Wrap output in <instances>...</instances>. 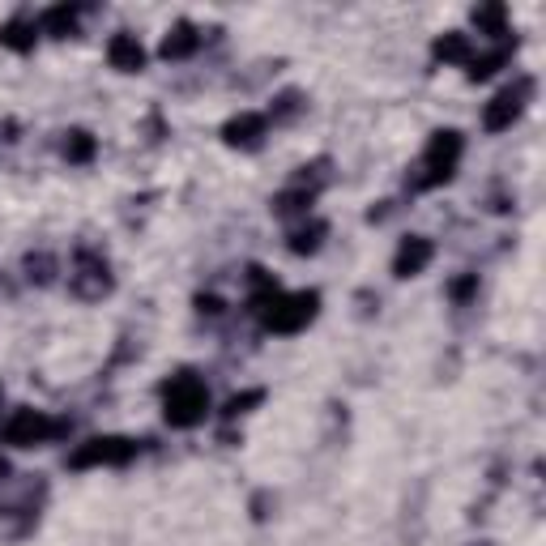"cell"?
Returning <instances> with one entry per match:
<instances>
[{
	"label": "cell",
	"instance_id": "cell-15",
	"mask_svg": "<svg viewBox=\"0 0 546 546\" xmlns=\"http://www.w3.org/2000/svg\"><path fill=\"white\" fill-rule=\"evenodd\" d=\"M320 239H325V222H303V227L291 231V252L295 256H308L320 248Z\"/></svg>",
	"mask_w": 546,
	"mask_h": 546
},
{
	"label": "cell",
	"instance_id": "cell-16",
	"mask_svg": "<svg viewBox=\"0 0 546 546\" xmlns=\"http://www.w3.org/2000/svg\"><path fill=\"white\" fill-rule=\"evenodd\" d=\"M504 22H508V9H504V5H483V9H474V26L487 30L491 39L504 35Z\"/></svg>",
	"mask_w": 546,
	"mask_h": 546
},
{
	"label": "cell",
	"instance_id": "cell-7",
	"mask_svg": "<svg viewBox=\"0 0 546 546\" xmlns=\"http://www.w3.org/2000/svg\"><path fill=\"white\" fill-rule=\"evenodd\" d=\"M431 256H436V248H431L427 235L401 239V248H397V256H393V273H397V278H419V273L431 265Z\"/></svg>",
	"mask_w": 546,
	"mask_h": 546
},
{
	"label": "cell",
	"instance_id": "cell-19",
	"mask_svg": "<svg viewBox=\"0 0 546 546\" xmlns=\"http://www.w3.org/2000/svg\"><path fill=\"white\" fill-rule=\"evenodd\" d=\"M448 295H453L457 303H465L470 295H478V273H470V278H461V282H453L448 286Z\"/></svg>",
	"mask_w": 546,
	"mask_h": 546
},
{
	"label": "cell",
	"instance_id": "cell-3",
	"mask_svg": "<svg viewBox=\"0 0 546 546\" xmlns=\"http://www.w3.org/2000/svg\"><path fill=\"white\" fill-rule=\"evenodd\" d=\"M69 423L64 419H52L47 410H13L5 427H0V440L13 444V448H39V444H52L56 436H64Z\"/></svg>",
	"mask_w": 546,
	"mask_h": 546
},
{
	"label": "cell",
	"instance_id": "cell-9",
	"mask_svg": "<svg viewBox=\"0 0 546 546\" xmlns=\"http://www.w3.org/2000/svg\"><path fill=\"white\" fill-rule=\"evenodd\" d=\"M107 60H111V69H120V73H141L146 69V47L137 43V35L120 30V35L107 43Z\"/></svg>",
	"mask_w": 546,
	"mask_h": 546
},
{
	"label": "cell",
	"instance_id": "cell-8",
	"mask_svg": "<svg viewBox=\"0 0 546 546\" xmlns=\"http://www.w3.org/2000/svg\"><path fill=\"white\" fill-rule=\"evenodd\" d=\"M265 133H269V116H256V111H239V116L227 120V128H222L227 146H239V150H256Z\"/></svg>",
	"mask_w": 546,
	"mask_h": 546
},
{
	"label": "cell",
	"instance_id": "cell-22",
	"mask_svg": "<svg viewBox=\"0 0 546 546\" xmlns=\"http://www.w3.org/2000/svg\"><path fill=\"white\" fill-rule=\"evenodd\" d=\"M5 478H9V461L0 457V483H5Z\"/></svg>",
	"mask_w": 546,
	"mask_h": 546
},
{
	"label": "cell",
	"instance_id": "cell-17",
	"mask_svg": "<svg viewBox=\"0 0 546 546\" xmlns=\"http://www.w3.org/2000/svg\"><path fill=\"white\" fill-rule=\"evenodd\" d=\"M504 60H508V47H495V52H487V56H470V77H474V82H478V77H491Z\"/></svg>",
	"mask_w": 546,
	"mask_h": 546
},
{
	"label": "cell",
	"instance_id": "cell-21",
	"mask_svg": "<svg viewBox=\"0 0 546 546\" xmlns=\"http://www.w3.org/2000/svg\"><path fill=\"white\" fill-rule=\"evenodd\" d=\"M295 111H299V94H282L278 107H273V120H291Z\"/></svg>",
	"mask_w": 546,
	"mask_h": 546
},
{
	"label": "cell",
	"instance_id": "cell-5",
	"mask_svg": "<svg viewBox=\"0 0 546 546\" xmlns=\"http://www.w3.org/2000/svg\"><path fill=\"white\" fill-rule=\"evenodd\" d=\"M69 291L77 299H103L111 291V269H107V261L99 252H90V248L77 252L73 273H69Z\"/></svg>",
	"mask_w": 546,
	"mask_h": 546
},
{
	"label": "cell",
	"instance_id": "cell-2",
	"mask_svg": "<svg viewBox=\"0 0 546 546\" xmlns=\"http://www.w3.org/2000/svg\"><path fill=\"white\" fill-rule=\"evenodd\" d=\"M163 414H167V423L180 427V431L205 423V414H210V389H205L192 372L171 376L163 384Z\"/></svg>",
	"mask_w": 546,
	"mask_h": 546
},
{
	"label": "cell",
	"instance_id": "cell-18",
	"mask_svg": "<svg viewBox=\"0 0 546 546\" xmlns=\"http://www.w3.org/2000/svg\"><path fill=\"white\" fill-rule=\"evenodd\" d=\"M26 278L30 282H39V286H47V282H52V273H56V261H52V256H47V252H39V256H26Z\"/></svg>",
	"mask_w": 546,
	"mask_h": 546
},
{
	"label": "cell",
	"instance_id": "cell-10",
	"mask_svg": "<svg viewBox=\"0 0 546 546\" xmlns=\"http://www.w3.org/2000/svg\"><path fill=\"white\" fill-rule=\"evenodd\" d=\"M0 43L9 47V52H35L39 43V22L35 18H13L0 26Z\"/></svg>",
	"mask_w": 546,
	"mask_h": 546
},
{
	"label": "cell",
	"instance_id": "cell-12",
	"mask_svg": "<svg viewBox=\"0 0 546 546\" xmlns=\"http://www.w3.org/2000/svg\"><path fill=\"white\" fill-rule=\"evenodd\" d=\"M436 56L444 64H470L474 43H470V35H461V30H448V35L436 39Z\"/></svg>",
	"mask_w": 546,
	"mask_h": 546
},
{
	"label": "cell",
	"instance_id": "cell-14",
	"mask_svg": "<svg viewBox=\"0 0 546 546\" xmlns=\"http://www.w3.org/2000/svg\"><path fill=\"white\" fill-rule=\"evenodd\" d=\"M64 158H69V163H90L94 158V150H99V141H94L90 133H82V128H73V133H64Z\"/></svg>",
	"mask_w": 546,
	"mask_h": 546
},
{
	"label": "cell",
	"instance_id": "cell-13",
	"mask_svg": "<svg viewBox=\"0 0 546 546\" xmlns=\"http://www.w3.org/2000/svg\"><path fill=\"white\" fill-rule=\"evenodd\" d=\"M39 30H43V35H56V39L73 35V30H77V9H69V5L47 9L43 18H39Z\"/></svg>",
	"mask_w": 546,
	"mask_h": 546
},
{
	"label": "cell",
	"instance_id": "cell-20",
	"mask_svg": "<svg viewBox=\"0 0 546 546\" xmlns=\"http://www.w3.org/2000/svg\"><path fill=\"white\" fill-rule=\"evenodd\" d=\"M265 393H244V397H231L227 401V419H239V414H244L248 406H252V401H261Z\"/></svg>",
	"mask_w": 546,
	"mask_h": 546
},
{
	"label": "cell",
	"instance_id": "cell-1",
	"mask_svg": "<svg viewBox=\"0 0 546 546\" xmlns=\"http://www.w3.org/2000/svg\"><path fill=\"white\" fill-rule=\"evenodd\" d=\"M461 150H465V141H461L457 128H440V133H431L419 167H414V175H410V188L423 192V188L448 184V180H453V171H457V163H461Z\"/></svg>",
	"mask_w": 546,
	"mask_h": 546
},
{
	"label": "cell",
	"instance_id": "cell-4",
	"mask_svg": "<svg viewBox=\"0 0 546 546\" xmlns=\"http://www.w3.org/2000/svg\"><path fill=\"white\" fill-rule=\"evenodd\" d=\"M133 457H137V440H128V436H94V440L73 448L69 465H73V470H94V465H128Z\"/></svg>",
	"mask_w": 546,
	"mask_h": 546
},
{
	"label": "cell",
	"instance_id": "cell-11",
	"mask_svg": "<svg viewBox=\"0 0 546 546\" xmlns=\"http://www.w3.org/2000/svg\"><path fill=\"white\" fill-rule=\"evenodd\" d=\"M201 47V35H197V26H188L180 22L175 30H167V39H163V56L167 60H188L192 52Z\"/></svg>",
	"mask_w": 546,
	"mask_h": 546
},
{
	"label": "cell",
	"instance_id": "cell-6",
	"mask_svg": "<svg viewBox=\"0 0 546 546\" xmlns=\"http://www.w3.org/2000/svg\"><path fill=\"white\" fill-rule=\"evenodd\" d=\"M529 99H534V82H529V77H521L517 86L500 90V94H495V99L483 107V128H491V133H504V128H512V120L521 116Z\"/></svg>",
	"mask_w": 546,
	"mask_h": 546
}]
</instances>
